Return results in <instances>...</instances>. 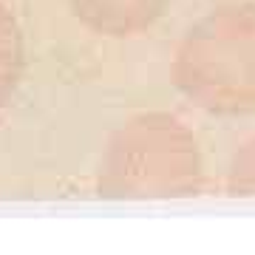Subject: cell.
Listing matches in <instances>:
<instances>
[{
  "label": "cell",
  "mask_w": 255,
  "mask_h": 255,
  "mask_svg": "<svg viewBox=\"0 0 255 255\" xmlns=\"http://www.w3.org/2000/svg\"><path fill=\"white\" fill-rule=\"evenodd\" d=\"M204 187V159L187 122L167 111L125 119L102 147L97 196L117 201L190 199Z\"/></svg>",
  "instance_id": "obj_1"
},
{
  "label": "cell",
  "mask_w": 255,
  "mask_h": 255,
  "mask_svg": "<svg viewBox=\"0 0 255 255\" xmlns=\"http://www.w3.org/2000/svg\"><path fill=\"white\" fill-rule=\"evenodd\" d=\"M170 0H68V9L94 34L111 40L145 34L159 23Z\"/></svg>",
  "instance_id": "obj_3"
},
{
  "label": "cell",
  "mask_w": 255,
  "mask_h": 255,
  "mask_svg": "<svg viewBox=\"0 0 255 255\" xmlns=\"http://www.w3.org/2000/svg\"><path fill=\"white\" fill-rule=\"evenodd\" d=\"M176 91L216 117L255 114V0H233L193 23L170 60Z\"/></svg>",
  "instance_id": "obj_2"
},
{
  "label": "cell",
  "mask_w": 255,
  "mask_h": 255,
  "mask_svg": "<svg viewBox=\"0 0 255 255\" xmlns=\"http://www.w3.org/2000/svg\"><path fill=\"white\" fill-rule=\"evenodd\" d=\"M23 71H26L23 31L11 6L6 0H0V111L14 100Z\"/></svg>",
  "instance_id": "obj_4"
},
{
  "label": "cell",
  "mask_w": 255,
  "mask_h": 255,
  "mask_svg": "<svg viewBox=\"0 0 255 255\" xmlns=\"http://www.w3.org/2000/svg\"><path fill=\"white\" fill-rule=\"evenodd\" d=\"M224 190L230 196H238V199H253L255 196V136H250L230 156Z\"/></svg>",
  "instance_id": "obj_5"
}]
</instances>
